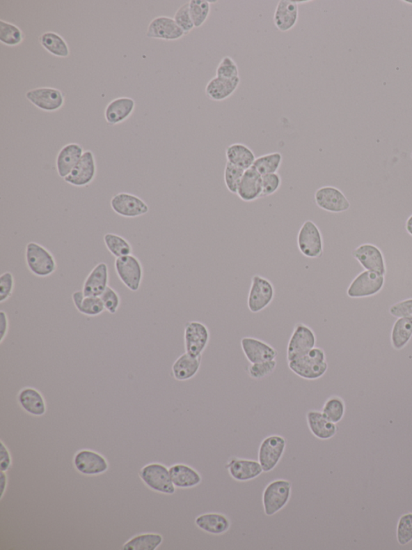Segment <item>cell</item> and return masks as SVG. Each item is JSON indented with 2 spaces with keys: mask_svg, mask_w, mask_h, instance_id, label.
Masks as SVG:
<instances>
[{
  "mask_svg": "<svg viewBox=\"0 0 412 550\" xmlns=\"http://www.w3.org/2000/svg\"><path fill=\"white\" fill-rule=\"evenodd\" d=\"M0 481H1V484H0V487H1V496H0V498H1L2 500L5 494V492H6L7 487H8V476L6 474H5V472L1 471V477H0Z\"/></svg>",
  "mask_w": 412,
  "mask_h": 550,
  "instance_id": "db71d44e",
  "label": "cell"
},
{
  "mask_svg": "<svg viewBox=\"0 0 412 550\" xmlns=\"http://www.w3.org/2000/svg\"><path fill=\"white\" fill-rule=\"evenodd\" d=\"M104 243L108 250L116 259L131 255L132 247L128 241L122 236L115 234H106L104 236Z\"/></svg>",
  "mask_w": 412,
  "mask_h": 550,
  "instance_id": "f35d334b",
  "label": "cell"
},
{
  "mask_svg": "<svg viewBox=\"0 0 412 550\" xmlns=\"http://www.w3.org/2000/svg\"><path fill=\"white\" fill-rule=\"evenodd\" d=\"M391 315L398 318H406L412 321V299L395 303L390 307Z\"/></svg>",
  "mask_w": 412,
  "mask_h": 550,
  "instance_id": "f907efd6",
  "label": "cell"
},
{
  "mask_svg": "<svg viewBox=\"0 0 412 550\" xmlns=\"http://www.w3.org/2000/svg\"><path fill=\"white\" fill-rule=\"evenodd\" d=\"M14 284V277L11 272H5L0 276V302L3 303L11 297Z\"/></svg>",
  "mask_w": 412,
  "mask_h": 550,
  "instance_id": "681fc988",
  "label": "cell"
},
{
  "mask_svg": "<svg viewBox=\"0 0 412 550\" xmlns=\"http://www.w3.org/2000/svg\"><path fill=\"white\" fill-rule=\"evenodd\" d=\"M13 466V457L10 450L6 445L1 441V447H0V467L1 471L8 472Z\"/></svg>",
  "mask_w": 412,
  "mask_h": 550,
  "instance_id": "816d5d0a",
  "label": "cell"
},
{
  "mask_svg": "<svg viewBox=\"0 0 412 550\" xmlns=\"http://www.w3.org/2000/svg\"><path fill=\"white\" fill-rule=\"evenodd\" d=\"M352 254L365 270L385 275L386 268L384 257L377 246L372 244L360 245L353 251Z\"/></svg>",
  "mask_w": 412,
  "mask_h": 550,
  "instance_id": "ac0fdd59",
  "label": "cell"
},
{
  "mask_svg": "<svg viewBox=\"0 0 412 550\" xmlns=\"http://www.w3.org/2000/svg\"><path fill=\"white\" fill-rule=\"evenodd\" d=\"M245 169L226 162L224 169V182L226 188L231 194H237Z\"/></svg>",
  "mask_w": 412,
  "mask_h": 550,
  "instance_id": "b9f144b4",
  "label": "cell"
},
{
  "mask_svg": "<svg viewBox=\"0 0 412 550\" xmlns=\"http://www.w3.org/2000/svg\"><path fill=\"white\" fill-rule=\"evenodd\" d=\"M412 337V321L406 318H399L395 323L391 332V343L396 349L406 346Z\"/></svg>",
  "mask_w": 412,
  "mask_h": 550,
  "instance_id": "d590c367",
  "label": "cell"
},
{
  "mask_svg": "<svg viewBox=\"0 0 412 550\" xmlns=\"http://www.w3.org/2000/svg\"><path fill=\"white\" fill-rule=\"evenodd\" d=\"M111 207L114 212L127 218H136L149 212L148 204L135 194L118 193L112 197Z\"/></svg>",
  "mask_w": 412,
  "mask_h": 550,
  "instance_id": "9a60e30c",
  "label": "cell"
},
{
  "mask_svg": "<svg viewBox=\"0 0 412 550\" xmlns=\"http://www.w3.org/2000/svg\"><path fill=\"white\" fill-rule=\"evenodd\" d=\"M146 36L152 39L177 40L184 37L185 34L173 18L162 15L153 19L149 24Z\"/></svg>",
  "mask_w": 412,
  "mask_h": 550,
  "instance_id": "d6986e66",
  "label": "cell"
},
{
  "mask_svg": "<svg viewBox=\"0 0 412 550\" xmlns=\"http://www.w3.org/2000/svg\"><path fill=\"white\" fill-rule=\"evenodd\" d=\"M411 159H412V153H411Z\"/></svg>",
  "mask_w": 412,
  "mask_h": 550,
  "instance_id": "6f0895ef",
  "label": "cell"
},
{
  "mask_svg": "<svg viewBox=\"0 0 412 550\" xmlns=\"http://www.w3.org/2000/svg\"><path fill=\"white\" fill-rule=\"evenodd\" d=\"M288 367L297 376L306 380L321 379L328 371L326 353L320 347H315L293 361L287 362Z\"/></svg>",
  "mask_w": 412,
  "mask_h": 550,
  "instance_id": "6da1fadb",
  "label": "cell"
},
{
  "mask_svg": "<svg viewBox=\"0 0 412 550\" xmlns=\"http://www.w3.org/2000/svg\"><path fill=\"white\" fill-rule=\"evenodd\" d=\"M397 540L401 546L412 541V513H406L399 519L397 526Z\"/></svg>",
  "mask_w": 412,
  "mask_h": 550,
  "instance_id": "f6af8a7d",
  "label": "cell"
},
{
  "mask_svg": "<svg viewBox=\"0 0 412 550\" xmlns=\"http://www.w3.org/2000/svg\"><path fill=\"white\" fill-rule=\"evenodd\" d=\"M39 42L42 47L50 54L58 58H68L70 49L66 40L58 33L46 32L40 36Z\"/></svg>",
  "mask_w": 412,
  "mask_h": 550,
  "instance_id": "836d02e7",
  "label": "cell"
},
{
  "mask_svg": "<svg viewBox=\"0 0 412 550\" xmlns=\"http://www.w3.org/2000/svg\"><path fill=\"white\" fill-rule=\"evenodd\" d=\"M109 282V271L105 262H100L93 269L84 282L85 296L100 297L105 291Z\"/></svg>",
  "mask_w": 412,
  "mask_h": 550,
  "instance_id": "cb8c5ba5",
  "label": "cell"
},
{
  "mask_svg": "<svg viewBox=\"0 0 412 550\" xmlns=\"http://www.w3.org/2000/svg\"><path fill=\"white\" fill-rule=\"evenodd\" d=\"M344 412H346V404L343 399L338 397H333L327 399L322 409V413L334 424L339 423L343 419Z\"/></svg>",
  "mask_w": 412,
  "mask_h": 550,
  "instance_id": "60d3db41",
  "label": "cell"
},
{
  "mask_svg": "<svg viewBox=\"0 0 412 550\" xmlns=\"http://www.w3.org/2000/svg\"><path fill=\"white\" fill-rule=\"evenodd\" d=\"M286 440L281 436H270L262 441L259 450V461L264 472H270L279 464L286 448Z\"/></svg>",
  "mask_w": 412,
  "mask_h": 550,
  "instance_id": "5bb4252c",
  "label": "cell"
},
{
  "mask_svg": "<svg viewBox=\"0 0 412 550\" xmlns=\"http://www.w3.org/2000/svg\"><path fill=\"white\" fill-rule=\"evenodd\" d=\"M228 469L231 477L239 482L254 480L264 472L260 461L238 459L230 460Z\"/></svg>",
  "mask_w": 412,
  "mask_h": 550,
  "instance_id": "f1b7e54d",
  "label": "cell"
},
{
  "mask_svg": "<svg viewBox=\"0 0 412 550\" xmlns=\"http://www.w3.org/2000/svg\"><path fill=\"white\" fill-rule=\"evenodd\" d=\"M307 423L311 433L317 438L328 440L333 438L337 434L338 427L336 424L329 420L322 412L312 410L306 415Z\"/></svg>",
  "mask_w": 412,
  "mask_h": 550,
  "instance_id": "484cf974",
  "label": "cell"
},
{
  "mask_svg": "<svg viewBox=\"0 0 412 550\" xmlns=\"http://www.w3.org/2000/svg\"><path fill=\"white\" fill-rule=\"evenodd\" d=\"M283 162V155L280 152L264 154L256 158L253 167L262 176L277 173Z\"/></svg>",
  "mask_w": 412,
  "mask_h": 550,
  "instance_id": "8d00e7d4",
  "label": "cell"
},
{
  "mask_svg": "<svg viewBox=\"0 0 412 550\" xmlns=\"http://www.w3.org/2000/svg\"><path fill=\"white\" fill-rule=\"evenodd\" d=\"M297 246L308 259H319L323 254L324 240L321 229L312 220L305 221L297 235Z\"/></svg>",
  "mask_w": 412,
  "mask_h": 550,
  "instance_id": "277c9868",
  "label": "cell"
},
{
  "mask_svg": "<svg viewBox=\"0 0 412 550\" xmlns=\"http://www.w3.org/2000/svg\"><path fill=\"white\" fill-rule=\"evenodd\" d=\"M215 1L214 3H216ZM189 12L195 28H200L208 20L211 13V3L207 0H191L189 1Z\"/></svg>",
  "mask_w": 412,
  "mask_h": 550,
  "instance_id": "ab89813d",
  "label": "cell"
},
{
  "mask_svg": "<svg viewBox=\"0 0 412 550\" xmlns=\"http://www.w3.org/2000/svg\"><path fill=\"white\" fill-rule=\"evenodd\" d=\"M136 109V101L129 97L111 100L106 107L104 116L108 125L121 124L130 117Z\"/></svg>",
  "mask_w": 412,
  "mask_h": 550,
  "instance_id": "603a6c76",
  "label": "cell"
},
{
  "mask_svg": "<svg viewBox=\"0 0 412 550\" xmlns=\"http://www.w3.org/2000/svg\"><path fill=\"white\" fill-rule=\"evenodd\" d=\"M282 178L279 174L274 173L262 176V198L269 197L279 191Z\"/></svg>",
  "mask_w": 412,
  "mask_h": 550,
  "instance_id": "7dc6e473",
  "label": "cell"
},
{
  "mask_svg": "<svg viewBox=\"0 0 412 550\" xmlns=\"http://www.w3.org/2000/svg\"><path fill=\"white\" fill-rule=\"evenodd\" d=\"M298 6L295 0H280L278 2L273 18L278 30L286 33L296 26L299 19Z\"/></svg>",
  "mask_w": 412,
  "mask_h": 550,
  "instance_id": "ffe728a7",
  "label": "cell"
},
{
  "mask_svg": "<svg viewBox=\"0 0 412 550\" xmlns=\"http://www.w3.org/2000/svg\"><path fill=\"white\" fill-rule=\"evenodd\" d=\"M216 76L228 79L240 78L239 66L231 56H225L216 69Z\"/></svg>",
  "mask_w": 412,
  "mask_h": 550,
  "instance_id": "7bdbcfd3",
  "label": "cell"
},
{
  "mask_svg": "<svg viewBox=\"0 0 412 550\" xmlns=\"http://www.w3.org/2000/svg\"><path fill=\"white\" fill-rule=\"evenodd\" d=\"M276 367L277 362L276 360L251 364V366L247 368V373H248L251 379L259 380L269 376L276 371Z\"/></svg>",
  "mask_w": 412,
  "mask_h": 550,
  "instance_id": "ee69618b",
  "label": "cell"
},
{
  "mask_svg": "<svg viewBox=\"0 0 412 550\" xmlns=\"http://www.w3.org/2000/svg\"><path fill=\"white\" fill-rule=\"evenodd\" d=\"M25 98L38 109L48 112L60 110L65 101L63 92L54 87H38L29 90L26 92Z\"/></svg>",
  "mask_w": 412,
  "mask_h": 550,
  "instance_id": "30bf717a",
  "label": "cell"
},
{
  "mask_svg": "<svg viewBox=\"0 0 412 550\" xmlns=\"http://www.w3.org/2000/svg\"><path fill=\"white\" fill-rule=\"evenodd\" d=\"M406 230L411 236H412V215L411 217L406 220Z\"/></svg>",
  "mask_w": 412,
  "mask_h": 550,
  "instance_id": "11a10c76",
  "label": "cell"
},
{
  "mask_svg": "<svg viewBox=\"0 0 412 550\" xmlns=\"http://www.w3.org/2000/svg\"><path fill=\"white\" fill-rule=\"evenodd\" d=\"M96 174L97 164L95 154L90 151H86L73 171L64 180L72 186L86 187L94 181Z\"/></svg>",
  "mask_w": 412,
  "mask_h": 550,
  "instance_id": "e0dca14e",
  "label": "cell"
},
{
  "mask_svg": "<svg viewBox=\"0 0 412 550\" xmlns=\"http://www.w3.org/2000/svg\"><path fill=\"white\" fill-rule=\"evenodd\" d=\"M84 148L77 143L67 144L61 148L56 158L58 176L65 178L69 176L84 153Z\"/></svg>",
  "mask_w": 412,
  "mask_h": 550,
  "instance_id": "44dd1931",
  "label": "cell"
},
{
  "mask_svg": "<svg viewBox=\"0 0 412 550\" xmlns=\"http://www.w3.org/2000/svg\"><path fill=\"white\" fill-rule=\"evenodd\" d=\"M225 157L228 162L245 171L253 167L256 159L253 151L243 143L231 144L226 148Z\"/></svg>",
  "mask_w": 412,
  "mask_h": 550,
  "instance_id": "4dcf8cb0",
  "label": "cell"
},
{
  "mask_svg": "<svg viewBox=\"0 0 412 550\" xmlns=\"http://www.w3.org/2000/svg\"><path fill=\"white\" fill-rule=\"evenodd\" d=\"M8 330V319L6 313L3 311L0 312V335H1V343L6 337Z\"/></svg>",
  "mask_w": 412,
  "mask_h": 550,
  "instance_id": "f5cc1de1",
  "label": "cell"
},
{
  "mask_svg": "<svg viewBox=\"0 0 412 550\" xmlns=\"http://www.w3.org/2000/svg\"><path fill=\"white\" fill-rule=\"evenodd\" d=\"M140 478L149 489L164 495H173L176 492L169 468L161 464H150L144 466L140 471Z\"/></svg>",
  "mask_w": 412,
  "mask_h": 550,
  "instance_id": "5b68a950",
  "label": "cell"
},
{
  "mask_svg": "<svg viewBox=\"0 0 412 550\" xmlns=\"http://www.w3.org/2000/svg\"><path fill=\"white\" fill-rule=\"evenodd\" d=\"M275 296V287L269 279L259 275L252 276L247 297V307L251 312L260 313L265 310L274 300Z\"/></svg>",
  "mask_w": 412,
  "mask_h": 550,
  "instance_id": "3957f363",
  "label": "cell"
},
{
  "mask_svg": "<svg viewBox=\"0 0 412 550\" xmlns=\"http://www.w3.org/2000/svg\"><path fill=\"white\" fill-rule=\"evenodd\" d=\"M73 464L76 471L86 476L100 475L109 470V464L105 457L88 449L77 452Z\"/></svg>",
  "mask_w": 412,
  "mask_h": 550,
  "instance_id": "8fae6325",
  "label": "cell"
},
{
  "mask_svg": "<svg viewBox=\"0 0 412 550\" xmlns=\"http://www.w3.org/2000/svg\"><path fill=\"white\" fill-rule=\"evenodd\" d=\"M241 84V79H228L215 76L205 86V95L209 100L221 102L229 99Z\"/></svg>",
  "mask_w": 412,
  "mask_h": 550,
  "instance_id": "d4e9b609",
  "label": "cell"
},
{
  "mask_svg": "<svg viewBox=\"0 0 412 550\" xmlns=\"http://www.w3.org/2000/svg\"><path fill=\"white\" fill-rule=\"evenodd\" d=\"M161 534L147 533L133 537L123 544V550H157L163 543Z\"/></svg>",
  "mask_w": 412,
  "mask_h": 550,
  "instance_id": "e575fe53",
  "label": "cell"
},
{
  "mask_svg": "<svg viewBox=\"0 0 412 550\" xmlns=\"http://www.w3.org/2000/svg\"><path fill=\"white\" fill-rule=\"evenodd\" d=\"M100 298L105 310L110 312L111 314H115L120 306V297L118 293L112 287L108 286Z\"/></svg>",
  "mask_w": 412,
  "mask_h": 550,
  "instance_id": "c3c4849f",
  "label": "cell"
},
{
  "mask_svg": "<svg viewBox=\"0 0 412 550\" xmlns=\"http://www.w3.org/2000/svg\"><path fill=\"white\" fill-rule=\"evenodd\" d=\"M195 524L202 530L221 535L228 532L230 527L228 518L220 513H205L196 518Z\"/></svg>",
  "mask_w": 412,
  "mask_h": 550,
  "instance_id": "1f68e13d",
  "label": "cell"
},
{
  "mask_svg": "<svg viewBox=\"0 0 412 550\" xmlns=\"http://www.w3.org/2000/svg\"><path fill=\"white\" fill-rule=\"evenodd\" d=\"M241 349L251 364L272 361L278 356L277 349L259 338L245 337L241 339Z\"/></svg>",
  "mask_w": 412,
  "mask_h": 550,
  "instance_id": "2e32d148",
  "label": "cell"
},
{
  "mask_svg": "<svg viewBox=\"0 0 412 550\" xmlns=\"http://www.w3.org/2000/svg\"><path fill=\"white\" fill-rule=\"evenodd\" d=\"M319 208L332 213L347 212L350 203L341 190L333 186H324L317 190L314 194Z\"/></svg>",
  "mask_w": 412,
  "mask_h": 550,
  "instance_id": "4fadbf2b",
  "label": "cell"
},
{
  "mask_svg": "<svg viewBox=\"0 0 412 550\" xmlns=\"http://www.w3.org/2000/svg\"><path fill=\"white\" fill-rule=\"evenodd\" d=\"M295 1L296 2V3L298 5H300V4H302V3H308L309 2H311V1H309V0H305V1H297V0H295Z\"/></svg>",
  "mask_w": 412,
  "mask_h": 550,
  "instance_id": "9f6ffc18",
  "label": "cell"
},
{
  "mask_svg": "<svg viewBox=\"0 0 412 550\" xmlns=\"http://www.w3.org/2000/svg\"><path fill=\"white\" fill-rule=\"evenodd\" d=\"M292 484L287 480H276L267 485L262 495L264 512L271 517L279 512L290 500Z\"/></svg>",
  "mask_w": 412,
  "mask_h": 550,
  "instance_id": "52a82bcc",
  "label": "cell"
},
{
  "mask_svg": "<svg viewBox=\"0 0 412 550\" xmlns=\"http://www.w3.org/2000/svg\"><path fill=\"white\" fill-rule=\"evenodd\" d=\"M202 361L203 356L196 357L185 352L173 365L174 379L177 381H187L194 378L199 372Z\"/></svg>",
  "mask_w": 412,
  "mask_h": 550,
  "instance_id": "83f0119b",
  "label": "cell"
},
{
  "mask_svg": "<svg viewBox=\"0 0 412 550\" xmlns=\"http://www.w3.org/2000/svg\"><path fill=\"white\" fill-rule=\"evenodd\" d=\"M175 22L183 30L185 35L189 34L195 28L191 15L189 12V3H185L178 9L173 17Z\"/></svg>",
  "mask_w": 412,
  "mask_h": 550,
  "instance_id": "bcb514c9",
  "label": "cell"
},
{
  "mask_svg": "<svg viewBox=\"0 0 412 550\" xmlns=\"http://www.w3.org/2000/svg\"><path fill=\"white\" fill-rule=\"evenodd\" d=\"M384 275L365 270L358 275L349 285L347 295L350 298L370 297L378 294L383 289Z\"/></svg>",
  "mask_w": 412,
  "mask_h": 550,
  "instance_id": "7c38bea8",
  "label": "cell"
},
{
  "mask_svg": "<svg viewBox=\"0 0 412 550\" xmlns=\"http://www.w3.org/2000/svg\"><path fill=\"white\" fill-rule=\"evenodd\" d=\"M24 33L17 25L0 20V42L2 44L14 47L23 43Z\"/></svg>",
  "mask_w": 412,
  "mask_h": 550,
  "instance_id": "74e56055",
  "label": "cell"
},
{
  "mask_svg": "<svg viewBox=\"0 0 412 550\" xmlns=\"http://www.w3.org/2000/svg\"><path fill=\"white\" fill-rule=\"evenodd\" d=\"M317 337L312 328L303 323H297L293 328L287 346V362L306 356L316 347Z\"/></svg>",
  "mask_w": 412,
  "mask_h": 550,
  "instance_id": "8992f818",
  "label": "cell"
},
{
  "mask_svg": "<svg viewBox=\"0 0 412 550\" xmlns=\"http://www.w3.org/2000/svg\"><path fill=\"white\" fill-rule=\"evenodd\" d=\"M18 403L25 413L34 416H42L46 413V402L38 390L24 388L17 395Z\"/></svg>",
  "mask_w": 412,
  "mask_h": 550,
  "instance_id": "4316f807",
  "label": "cell"
},
{
  "mask_svg": "<svg viewBox=\"0 0 412 550\" xmlns=\"http://www.w3.org/2000/svg\"><path fill=\"white\" fill-rule=\"evenodd\" d=\"M116 274L129 290L137 291L143 280V266L136 257L132 254L116 259Z\"/></svg>",
  "mask_w": 412,
  "mask_h": 550,
  "instance_id": "9c48e42d",
  "label": "cell"
},
{
  "mask_svg": "<svg viewBox=\"0 0 412 550\" xmlns=\"http://www.w3.org/2000/svg\"><path fill=\"white\" fill-rule=\"evenodd\" d=\"M262 176L253 167L245 171L237 195L246 203H252L262 198Z\"/></svg>",
  "mask_w": 412,
  "mask_h": 550,
  "instance_id": "7402d4cb",
  "label": "cell"
},
{
  "mask_svg": "<svg viewBox=\"0 0 412 550\" xmlns=\"http://www.w3.org/2000/svg\"><path fill=\"white\" fill-rule=\"evenodd\" d=\"M185 352L193 356H203L210 342V331L204 323L197 321L185 323L184 331Z\"/></svg>",
  "mask_w": 412,
  "mask_h": 550,
  "instance_id": "ba28073f",
  "label": "cell"
},
{
  "mask_svg": "<svg viewBox=\"0 0 412 550\" xmlns=\"http://www.w3.org/2000/svg\"><path fill=\"white\" fill-rule=\"evenodd\" d=\"M26 263L31 273L45 277L53 275L56 270V262L53 254L37 243H29L26 246Z\"/></svg>",
  "mask_w": 412,
  "mask_h": 550,
  "instance_id": "7a4b0ae2",
  "label": "cell"
},
{
  "mask_svg": "<svg viewBox=\"0 0 412 550\" xmlns=\"http://www.w3.org/2000/svg\"><path fill=\"white\" fill-rule=\"evenodd\" d=\"M77 310L81 314L97 316L105 311L100 297L85 296L84 291H77L72 296Z\"/></svg>",
  "mask_w": 412,
  "mask_h": 550,
  "instance_id": "d6a6232c",
  "label": "cell"
},
{
  "mask_svg": "<svg viewBox=\"0 0 412 550\" xmlns=\"http://www.w3.org/2000/svg\"><path fill=\"white\" fill-rule=\"evenodd\" d=\"M169 472L174 486L180 489L197 487L203 480L199 473L187 465H173L169 468Z\"/></svg>",
  "mask_w": 412,
  "mask_h": 550,
  "instance_id": "f546056e",
  "label": "cell"
}]
</instances>
